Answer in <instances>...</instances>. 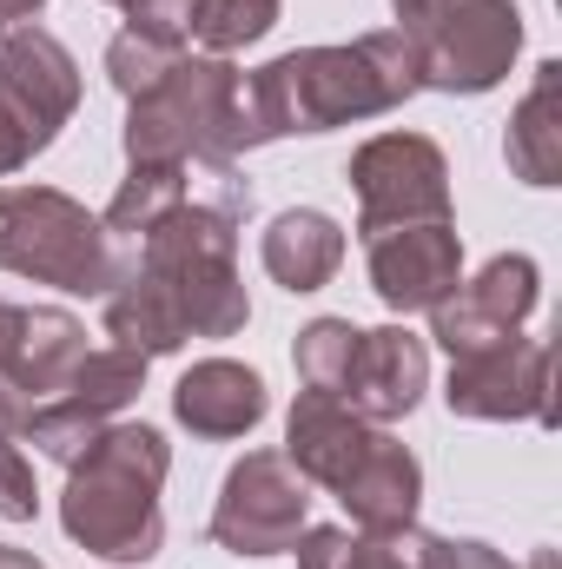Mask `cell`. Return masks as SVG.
<instances>
[{"label":"cell","instance_id":"1","mask_svg":"<svg viewBox=\"0 0 562 569\" xmlns=\"http://www.w3.org/2000/svg\"><path fill=\"white\" fill-rule=\"evenodd\" d=\"M205 192L165 212L120 284L107 291V338L120 351L172 358L192 338H239L252 325V291L239 279V226L252 219V186L239 166H199Z\"/></svg>","mask_w":562,"mask_h":569},{"label":"cell","instance_id":"2","mask_svg":"<svg viewBox=\"0 0 562 569\" xmlns=\"http://www.w3.org/2000/svg\"><path fill=\"white\" fill-rule=\"evenodd\" d=\"M418 47L398 27L358 33L344 47H298L245 73V133L252 152L272 140H311L338 127H364L418 100Z\"/></svg>","mask_w":562,"mask_h":569},{"label":"cell","instance_id":"3","mask_svg":"<svg viewBox=\"0 0 562 569\" xmlns=\"http://www.w3.org/2000/svg\"><path fill=\"white\" fill-rule=\"evenodd\" d=\"M165 477H172V443L152 425L113 418L67 463L60 530L100 563H152L165 550V510H159Z\"/></svg>","mask_w":562,"mask_h":569},{"label":"cell","instance_id":"4","mask_svg":"<svg viewBox=\"0 0 562 569\" xmlns=\"http://www.w3.org/2000/svg\"><path fill=\"white\" fill-rule=\"evenodd\" d=\"M127 166L179 159V166H239L252 152L245 133V73L219 53H179V67L127 100Z\"/></svg>","mask_w":562,"mask_h":569},{"label":"cell","instance_id":"5","mask_svg":"<svg viewBox=\"0 0 562 569\" xmlns=\"http://www.w3.org/2000/svg\"><path fill=\"white\" fill-rule=\"evenodd\" d=\"M0 272L73 298H107L127 259L120 239L60 186H0Z\"/></svg>","mask_w":562,"mask_h":569},{"label":"cell","instance_id":"6","mask_svg":"<svg viewBox=\"0 0 562 569\" xmlns=\"http://www.w3.org/2000/svg\"><path fill=\"white\" fill-rule=\"evenodd\" d=\"M398 33H411V47H418L423 93L476 100L510 80V67L523 53V7L516 0H436Z\"/></svg>","mask_w":562,"mask_h":569},{"label":"cell","instance_id":"7","mask_svg":"<svg viewBox=\"0 0 562 569\" xmlns=\"http://www.w3.org/2000/svg\"><path fill=\"white\" fill-rule=\"evenodd\" d=\"M311 523V483L284 463V450H245L212 503V543L225 557H284Z\"/></svg>","mask_w":562,"mask_h":569},{"label":"cell","instance_id":"8","mask_svg":"<svg viewBox=\"0 0 562 569\" xmlns=\"http://www.w3.org/2000/svg\"><path fill=\"white\" fill-rule=\"evenodd\" d=\"M358 192V239L391 232V226H423L450 219V159L430 133H378L351 152L344 166Z\"/></svg>","mask_w":562,"mask_h":569},{"label":"cell","instance_id":"9","mask_svg":"<svg viewBox=\"0 0 562 569\" xmlns=\"http://www.w3.org/2000/svg\"><path fill=\"white\" fill-rule=\"evenodd\" d=\"M443 405L450 418H470V425H550L556 418L550 411V345L516 331L503 345L450 358Z\"/></svg>","mask_w":562,"mask_h":569},{"label":"cell","instance_id":"10","mask_svg":"<svg viewBox=\"0 0 562 569\" xmlns=\"http://www.w3.org/2000/svg\"><path fill=\"white\" fill-rule=\"evenodd\" d=\"M543 305V266L530 252H496L476 279H463L436 311H430V338L450 358H470L483 345H503L530 325V311Z\"/></svg>","mask_w":562,"mask_h":569},{"label":"cell","instance_id":"11","mask_svg":"<svg viewBox=\"0 0 562 569\" xmlns=\"http://www.w3.org/2000/svg\"><path fill=\"white\" fill-rule=\"evenodd\" d=\"M364 272L384 311L411 318L436 311L456 284H463V232L450 219H423V226H391L364 239Z\"/></svg>","mask_w":562,"mask_h":569},{"label":"cell","instance_id":"12","mask_svg":"<svg viewBox=\"0 0 562 569\" xmlns=\"http://www.w3.org/2000/svg\"><path fill=\"white\" fill-rule=\"evenodd\" d=\"M0 100L20 107V120L53 146L60 127L80 113V60L47 27H7V40H0Z\"/></svg>","mask_w":562,"mask_h":569},{"label":"cell","instance_id":"13","mask_svg":"<svg viewBox=\"0 0 562 569\" xmlns=\"http://www.w3.org/2000/svg\"><path fill=\"white\" fill-rule=\"evenodd\" d=\"M351 517L358 537H404L418 530V510H423V463L411 443H398L391 430L371 437V450L344 470V483L331 490Z\"/></svg>","mask_w":562,"mask_h":569},{"label":"cell","instance_id":"14","mask_svg":"<svg viewBox=\"0 0 562 569\" xmlns=\"http://www.w3.org/2000/svg\"><path fill=\"white\" fill-rule=\"evenodd\" d=\"M430 391V345L404 325H378V331H358V358H351V378H344V405L371 425H398L411 418Z\"/></svg>","mask_w":562,"mask_h":569},{"label":"cell","instance_id":"15","mask_svg":"<svg viewBox=\"0 0 562 569\" xmlns=\"http://www.w3.org/2000/svg\"><path fill=\"white\" fill-rule=\"evenodd\" d=\"M272 391L252 365L239 358H199L179 385H172V418L192 430L199 443H239L265 425Z\"/></svg>","mask_w":562,"mask_h":569},{"label":"cell","instance_id":"16","mask_svg":"<svg viewBox=\"0 0 562 569\" xmlns=\"http://www.w3.org/2000/svg\"><path fill=\"white\" fill-rule=\"evenodd\" d=\"M371 437H378V425L358 418L344 398H331V391H298L291 411H284V463H291L304 483L338 490L344 470L371 450Z\"/></svg>","mask_w":562,"mask_h":569},{"label":"cell","instance_id":"17","mask_svg":"<svg viewBox=\"0 0 562 569\" xmlns=\"http://www.w3.org/2000/svg\"><path fill=\"white\" fill-rule=\"evenodd\" d=\"M87 358V325L73 318V311H60V305H20V325H13V345H7V365H0V378L27 398V411L40 405V398H53L67 378H73V365Z\"/></svg>","mask_w":562,"mask_h":569},{"label":"cell","instance_id":"18","mask_svg":"<svg viewBox=\"0 0 562 569\" xmlns=\"http://www.w3.org/2000/svg\"><path fill=\"white\" fill-rule=\"evenodd\" d=\"M259 259H265L272 284H284L291 298L298 291H324L338 279V266H344V226L331 212H318V206H291V212H279L265 226Z\"/></svg>","mask_w":562,"mask_h":569},{"label":"cell","instance_id":"19","mask_svg":"<svg viewBox=\"0 0 562 569\" xmlns=\"http://www.w3.org/2000/svg\"><path fill=\"white\" fill-rule=\"evenodd\" d=\"M503 159L536 192L562 186V60H543L536 80H530V93L516 100L510 133H503Z\"/></svg>","mask_w":562,"mask_h":569},{"label":"cell","instance_id":"20","mask_svg":"<svg viewBox=\"0 0 562 569\" xmlns=\"http://www.w3.org/2000/svg\"><path fill=\"white\" fill-rule=\"evenodd\" d=\"M192 179H199V166H179V159L127 166V179H120L113 206L100 212V226H107L120 246H140V239L159 226V219H165V212H179V206L192 199Z\"/></svg>","mask_w":562,"mask_h":569},{"label":"cell","instance_id":"21","mask_svg":"<svg viewBox=\"0 0 562 569\" xmlns=\"http://www.w3.org/2000/svg\"><path fill=\"white\" fill-rule=\"evenodd\" d=\"M140 391H145V358H140V351L107 345V351H87V358L73 365V378H67L53 398H60V405H73V411H80V418H93V425H113Z\"/></svg>","mask_w":562,"mask_h":569},{"label":"cell","instance_id":"22","mask_svg":"<svg viewBox=\"0 0 562 569\" xmlns=\"http://www.w3.org/2000/svg\"><path fill=\"white\" fill-rule=\"evenodd\" d=\"M418 530L404 537H358L344 523H304V537L291 543L298 569H418Z\"/></svg>","mask_w":562,"mask_h":569},{"label":"cell","instance_id":"23","mask_svg":"<svg viewBox=\"0 0 562 569\" xmlns=\"http://www.w3.org/2000/svg\"><path fill=\"white\" fill-rule=\"evenodd\" d=\"M279 13H284V0H192V33L185 40H199L205 53L232 60V53L259 47L279 27Z\"/></svg>","mask_w":562,"mask_h":569},{"label":"cell","instance_id":"24","mask_svg":"<svg viewBox=\"0 0 562 569\" xmlns=\"http://www.w3.org/2000/svg\"><path fill=\"white\" fill-rule=\"evenodd\" d=\"M358 331H364V325H351V318H311V325L291 338L298 385L344 398V378H351V358H358Z\"/></svg>","mask_w":562,"mask_h":569},{"label":"cell","instance_id":"25","mask_svg":"<svg viewBox=\"0 0 562 569\" xmlns=\"http://www.w3.org/2000/svg\"><path fill=\"white\" fill-rule=\"evenodd\" d=\"M179 53H185V47L120 27V33L107 40V80H113V93H120V100H140V93H152V87L179 67Z\"/></svg>","mask_w":562,"mask_h":569},{"label":"cell","instance_id":"26","mask_svg":"<svg viewBox=\"0 0 562 569\" xmlns=\"http://www.w3.org/2000/svg\"><path fill=\"white\" fill-rule=\"evenodd\" d=\"M411 543H418V569H523V563H510L496 543H483V537H436V530H418Z\"/></svg>","mask_w":562,"mask_h":569},{"label":"cell","instance_id":"27","mask_svg":"<svg viewBox=\"0 0 562 569\" xmlns=\"http://www.w3.org/2000/svg\"><path fill=\"white\" fill-rule=\"evenodd\" d=\"M0 517L7 523H33L40 517V483H33V463L13 437H0Z\"/></svg>","mask_w":562,"mask_h":569},{"label":"cell","instance_id":"28","mask_svg":"<svg viewBox=\"0 0 562 569\" xmlns=\"http://www.w3.org/2000/svg\"><path fill=\"white\" fill-rule=\"evenodd\" d=\"M40 152H47V140L20 120V107L0 100V179H13V172H20L27 159H40Z\"/></svg>","mask_w":562,"mask_h":569},{"label":"cell","instance_id":"29","mask_svg":"<svg viewBox=\"0 0 562 569\" xmlns=\"http://www.w3.org/2000/svg\"><path fill=\"white\" fill-rule=\"evenodd\" d=\"M20 425H27V398L0 378V437H20Z\"/></svg>","mask_w":562,"mask_h":569},{"label":"cell","instance_id":"30","mask_svg":"<svg viewBox=\"0 0 562 569\" xmlns=\"http://www.w3.org/2000/svg\"><path fill=\"white\" fill-rule=\"evenodd\" d=\"M47 13V0H0V27H33Z\"/></svg>","mask_w":562,"mask_h":569},{"label":"cell","instance_id":"31","mask_svg":"<svg viewBox=\"0 0 562 569\" xmlns=\"http://www.w3.org/2000/svg\"><path fill=\"white\" fill-rule=\"evenodd\" d=\"M13 325H20V305L0 298V365H7V345H13Z\"/></svg>","mask_w":562,"mask_h":569},{"label":"cell","instance_id":"32","mask_svg":"<svg viewBox=\"0 0 562 569\" xmlns=\"http://www.w3.org/2000/svg\"><path fill=\"white\" fill-rule=\"evenodd\" d=\"M0 569H47L33 550H20V543H0Z\"/></svg>","mask_w":562,"mask_h":569},{"label":"cell","instance_id":"33","mask_svg":"<svg viewBox=\"0 0 562 569\" xmlns=\"http://www.w3.org/2000/svg\"><path fill=\"white\" fill-rule=\"evenodd\" d=\"M430 7H436V0H391V13H398V27H411L418 13H430Z\"/></svg>","mask_w":562,"mask_h":569},{"label":"cell","instance_id":"34","mask_svg":"<svg viewBox=\"0 0 562 569\" xmlns=\"http://www.w3.org/2000/svg\"><path fill=\"white\" fill-rule=\"evenodd\" d=\"M530 569H556V550H536V557H530Z\"/></svg>","mask_w":562,"mask_h":569},{"label":"cell","instance_id":"35","mask_svg":"<svg viewBox=\"0 0 562 569\" xmlns=\"http://www.w3.org/2000/svg\"><path fill=\"white\" fill-rule=\"evenodd\" d=\"M107 7H120V13H127V7H133V0H107Z\"/></svg>","mask_w":562,"mask_h":569}]
</instances>
